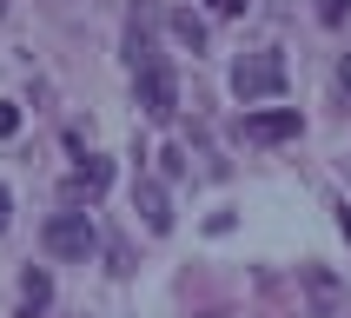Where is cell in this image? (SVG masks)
<instances>
[{"mask_svg": "<svg viewBox=\"0 0 351 318\" xmlns=\"http://www.w3.org/2000/svg\"><path fill=\"white\" fill-rule=\"evenodd\" d=\"M232 93L252 106V99H272V93H285V60L278 53H245L232 66Z\"/></svg>", "mask_w": 351, "mask_h": 318, "instance_id": "obj_1", "label": "cell"}, {"mask_svg": "<svg viewBox=\"0 0 351 318\" xmlns=\"http://www.w3.org/2000/svg\"><path fill=\"white\" fill-rule=\"evenodd\" d=\"M133 99H139L146 119L166 126V119L179 113V73H173V66H146V73H133Z\"/></svg>", "mask_w": 351, "mask_h": 318, "instance_id": "obj_2", "label": "cell"}, {"mask_svg": "<svg viewBox=\"0 0 351 318\" xmlns=\"http://www.w3.org/2000/svg\"><path fill=\"white\" fill-rule=\"evenodd\" d=\"M47 252L53 258H93L99 252V232L86 212H53L47 219Z\"/></svg>", "mask_w": 351, "mask_h": 318, "instance_id": "obj_3", "label": "cell"}, {"mask_svg": "<svg viewBox=\"0 0 351 318\" xmlns=\"http://www.w3.org/2000/svg\"><path fill=\"white\" fill-rule=\"evenodd\" d=\"M298 106H265V113H245L239 119V139H252V146H278V139H298Z\"/></svg>", "mask_w": 351, "mask_h": 318, "instance_id": "obj_4", "label": "cell"}, {"mask_svg": "<svg viewBox=\"0 0 351 318\" xmlns=\"http://www.w3.org/2000/svg\"><path fill=\"white\" fill-rule=\"evenodd\" d=\"M106 186H113V159H80L73 173H66V186H60V199H66V212H73V206H86V199H99L106 193Z\"/></svg>", "mask_w": 351, "mask_h": 318, "instance_id": "obj_5", "label": "cell"}, {"mask_svg": "<svg viewBox=\"0 0 351 318\" xmlns=\"http://www.w3.org/2000/svg\"><path fill=\"white\" fill-rule=\"evenodd\" d=\"M153 20H159V7H153V0H139L133 14H126V66H133V73L159 66V53H153Z\"/></svg>", "mask_w": 351, "mask_h": 318, "instance_id": "obj_6", "label": "cell"}, {"mask_svg": "<svg viewBox=\"0 0 351 318\" xmlns=\"http://www.w3.org/2000/svg\"><path fill=\"white\" fill-rule=\"evenodd\" d=\"M305 298H312V318H338L345 312V278L338 272H325V265H305Z\"/></svg>", "mask_w": 351, "mask_h": 318, "instance_id": "obj_7", "label": "cell"}, {"mask_svg": "<svg viewBox=\"0 0 351 318\" xmlns=\"http://www.w3.org/2000/svg\"><path fill=\"white\" fill-rule=\"evenodd\" d=\"M133 212L146 219V232H173V199L159 179H133Z\"/></svg>", "mask_w": 351, "mask_h": 318, "instance_id": "obj_8", "label": "cell"}, {"mask_svg": "<svg viewBox=\"0 0 351 318\" xmlns=\"http://www.w3.org/2000/svg\"><path fill=\"white\" fill-rule=\"evenodd\" d=\"M20 298H27V318H34L40 305H47V298H53V278L40 272V265H27V272H20Z\"/></svg>", "mask_w": 351, "mask_h": 318, "instance_id": "obj_9", "label": "cell"}, {"mask_svg": "<svg viewBox=\"0 0 351 318\" xmlns=\"http://www.w3.org/2000/svg\"><path fill=\"white\" fill-rule=\"evenodd\" d=\"M173 40L199 53V47H206V20H199V14H173Z\"/></svg>", "mask_w": 351, "mask_h": 318, "instance_id": "obj_10", "label": "cell"}, {"mask_svg": "<svg viewBox=\"0 0 351 318\" xmlns=\"http://www.w3.org/2000/svg\"><path fill=\"white\" fill-rule=\"evenodd\" d=\"M345 14H351V0H318V20L325 27H345Z\"/></svg>", "mask_w": 351, "mask_h": 318, "instance_id": "obj_11", "label": "cell"}, {"mask_svg": "<svg viewBox=\"0 0 351 318\" xmlns=\"http://www.w3.org/2000/svg\"><path fill=\"white\" fill-rule=\"evenodd\" d=\"M20 133V106H14V99H0V139H14Z\"/></svg>", "mask_w": 351, "mask_h": 318, "instance_id": "obj_12", "label": "cell"}, {"mask_svg": "<svg viewBox=\"0 0 351 318\" xmlns=\"http://www.w3.org/2000/svg\"><path fill=\"white\" fill-rule=\"evenodd\" d=\"M159 173L179 179V173H186V153H179V146H166V153H159Z\"/></svg>", "mask_w": 351, "mask_h": 318, "instance_id": "obj_13", "label": "cell"}, {"mask_svg": "<svg viewBox=\"0 0 351 318\" xmlns=\"http://www.w3.org/2000/svg\"><path fill=\"white\" fill-rule=\"evenodd\" d=\"M332 212H338V232L351 238V206H332Z\"/></svg>", "mask_w": 351, "mask_h": 318, "instance_id": "obj_14", "label": "cell"}, {"mask_svg": "<svg viewBox=\"0 0 351 318\" xmlns=\"http://www.w3.org/2000/svg\"><path fill=\"white\" fill-rule=\"evenodd\" d=\"M338 86H345V93H351V53L338 60Z\"/></svg>", "mask_w": 351, "mask_h": 318, "instance_id": "obj_15", "label": "cell"}, {"mask_svg": "<svg viewBox=\"0 0 351 318\" xmlns=\"http://www.w3.org/2000/svg\"><path fill=\"white\" fill-rule=\"evenodd\" d=\"M7 212H14V199H7V186H0V232H7Z\"/></svg>", "mask_w": 351, "mask_h": 318, "instance_id": "obj_16", "label": "cell"}, {"mask_svg": "<svg viewBox=\"0 0 351 318\" xmlns=\"http://www.w3.org/2000/svg\"><path fill=\"white\" fill-rule=\"evenodd\" d=\"M213 7H219V14H239V7H245V0H213Z\"/></svg>", "mask_w": 351, "mask_h": 318, "instance_id": "obj_17", "label": "cell"}, {"mask_svg": "<svg viewBox=\"0 0 351 318\" xmlns=\"http://www.w3.org/2000/svg\"><path fill=\"white\" fill-rule=\"evenodd\" d=\"M199 318H226V312H199Z\"/></svg>", "mask_w": 351, "mask_h": 318, "instance_id": "obj_18", "label": "cell"}]
</instances>
